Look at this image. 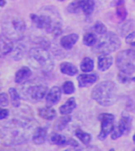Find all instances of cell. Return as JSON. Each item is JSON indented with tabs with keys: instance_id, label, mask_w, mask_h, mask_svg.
I'll return each mask as SVG.
<instances>
[{
	"instance_id": "37",
	"label": "cell",
	"mask_w": 135,
	"mask_h": 151,
	"mask_svg": "<svg viewBox=\"0 0 135 151\" xmlns=\"http://www.w3.org/2000/svg\"><path fill=\"white\" fill-rule=\"evenodd\" d=\"M124 4V0H114L111 4V5H117V6H119V5H122Z\"/></svg>"
},
{
	"instance_id": "5",
	"label": "cell",
	"mask_w": 135,
	"mask_h": 151,
	"mask_svg": "<svg viewBox=\"0 0 135 151\" xmlns=\"http://www.w3.org/2000/svg\"><path fill=\"white\" fill-rule=\"evenodd\" d=\"M27 62L34 69L49 73L53 69V60L47 51V49L42 47H34L27 53Z\"/></svg>"
},
{
	"instance_id": "6",
	"label": "cell",
	"mask_w": 135,
	"mask_h": 151,
	"mask_svg": "<svg viewBox=\"0 0 135 151\" xmlns=\"http://www.w3.org/2000/svg\"><path fill=\"white\" fill-rule=\"evenodd\" d=\"M121 46V42L118 36L111 32H106L102 35L98 43L95 44L93 47V51L95 53H106L110 54L111 52L116 51Z\"/></svg>"
},
{
	"instance_id": "31",
	"label": "cell",
	"mask_w": 135,
	"mask_h": 151,
	"mask_svg": "<svg viewBox=\"0 0 135 151\" xmlns=\"http://www.w3.org/2000/svg\"><path fill=\"white\" fill-rule=\"evenodd\" d=\"M94 31L98 35H103L107 32L106 27L102 22H96L94 26Z\"/></svg>"
},
{
	"instance_id": "10",
	"label": "cell",
	"mask_w": 135,
	"mask_h": 151,
	"mask_svg": "<svg viewBox=\"0 0 135 151\" xmlns=\"http://www.w3.org/2000/svg\"><path fill=\"white\" fill-rule=\"evenodd\" d=\"M61 98V89L57 86L52 87L46 95V103L48 105L51 106L59 102Z\"/></svg>"
},
{
	"instance_id": "14",
	"label": "cell",
	"mask_w": 135,
	"mask_h": 151,
	"mask_svg": "<svg viewBox=\"0 0 135 151\" xmlns=\"http://www.w3.org/2000/svg\"><path fill=\"white\" fill-rule=\"evenodd\" d=\"M132 118L129 117L126 114H123V116L120 119L119 124H118V128L122 134H128L131 130H132Z\"/></svg>"
},
{
	"instance_id": "39",
	"label": "cell",
	"mask_w": 135,
	"mask_h": 151,
	"mask_svg": "<svg viewBox=\"0 0 135 151\" xmlns=\"http://www.w3.org/2000/svg\"><path fill=\"white\" fill-rule=\"evenodd\" d=\"M5 4V0H0V6H4Z\"/></svg>"
},
{
	"instance_id": "43",
	"label": "cell",
	"mask_w": 135,
	"mask_h": 151,
	"mask_svg": "<svg viewBox=\"0 0 135 151\" xmlns=\"http://www.w3.org/2000/svg\"><path fill=\"white\" fill-rule=\"evenodd\" d=\"M59 1H65V0H59Z\"/></svg>"
},
{
	"instance_id": "7",
	"label": "cell",
	"mask_w": 135,
	"mask_h": 151,
	"mask_svg": "<svg viewBox=\"0 0 135 151\" xmlns=\"http://www.w3.org/2000/svg\"><path fill=\"white\" fill-rule=\"evenodd\" d=\"M135 51L134 50H126L117 55L116 64L118 68L130 75L135 72Z\"/></svg>"
},
{
	"instance_id": "16",
	"label": "cell",
	"mask_w": 135,
	"mask_h": 151,
	"mask_svg": "<svg viewBox=\"0 0 135 151\" xmlns=\"http://www.w3.org/2000/svg\"><path fill=\"white\" fill-rule=\"evenodd\" d=\"M47 130L44 127H37L33 134V142L36 145H41L45 142Z\"/></svg>"
},
{
	"instance_id": "27",
	"label": "cell",
	"mask_w": 135,
	"mask_h": 151,
	"mask_svg": "<svg viewBox=\"0 0 135 151\" xmlns=\"http://www.w3.org/2000/svg\"><path fill=\"white\" fill-rule=\"evenodd\" d=\"M75 135L83 144H86V145L89 144L92 140V136L89 134L85 133V132L81 131L80 129H77L75 131Z\"/></svg>"
},
{
	"instance_id": "18",
	"label": "cell",
	"mask_w": 135,
	"mask_h": 151,
	"mask_svg": "<svg viewBox=\"0 0 135 151\" xmlns=\"http://www.w3.org/2000/svg\"><path fill=\"white\" fill-rule=\"evenodd\" d=\"M38 113L40 117H42V119L46 120H51L55 119L56 114H57L56 111L50 106H44L42 108H40L38 110Z\"/></svg>"
},
{
	"instance_id": "41",
	"label": "cell",
	"mask_w": 135,
	"mask_h": 151,
	"mask_svg": "<svg viewBox=\"0 0 135 151\" xmlns=\"http://www.w3.org/2000/svg\"><path fill=\"white\" fill-rule=\"evenodd\" d=\"M133 139H134V143H135V134H134V138H133Z\"/></svg>"
},
{
	"instance_id": "15",
	"label": "cell",
	"mask_w": 135,
	"mask_h": 151,
	"mask_svg": "<svg viewBox=\"0 0 135 151\" xmlns=\"http://www.w3.org/2000/svg\"><path fill=\"white\" fill-rule=\"evenodd\" d=\"M79 39V35L76 34H71L67 35L65 36H63L60 40L61 46L65 50H70L73 47V45L77 42Z\"/></svg>"
},
{
	"instance_id": "26",
	"label": "cell",
	"mask_w": 135,
	"mask_h": 151,
	"mask_svg": "<svg viewBox=\"0 0 135 151\" xmlns=\"http://www.w3.org/2000/svg\"><path fill=\"white\" fill-rule=\"evenodd\" d=\"M94 61L90 58H85L80 63V69L84 73H89L94 69Z\"/></svg>"
},
{
	"instance_id": "21",
	"label": "cell",
	"mask_w": 135,
	"mask_h": 151,
	"mask_svg": "<svg viewBox=\"0 0 135 151\" xmlns=\"http://www.w3.org/2000/svg\"><path fill=\"white\" fill-rule=\"evenodd\" d=\"M60 71L62 73L66 74V75H70V76H73L76 73H78V69L77 67L73 65L72 63L69 62H64L60 65Z\"/></svg>"
},
{
	"instance_id": "13",
	"label": "cell",
	"mask_w": 135,
	"mask_h": 151,
	"mask_svg": "<svg viewBox=\"0 0 135 151\" xmlns=\"http://www.w3.org/2000/svg\"><path fill=\"white\" fill-rule=\"evenodd\" d=\"M113 63V58L111 56L106 53H101L98 57V69L100 71L108 70Z\"/></svg>"
},
{
	"instance_id": "22",
	"label": "cell",
	"mask_w": 135,
	"mask_h": 151,
	"mask_svg": "<svg viewBox=\"0 0 135 151\" xmlns=\"http://www.w3.org/2000/svg\"><path fill=\"white\" fill-rule=\"evenodd\" d=\"M80 10L85 15H90L95 9V0H80Z\"/></svg>"
},
{
	"instance_id": "30",
	"label": "cell",
	"mask_w": 135,
	"mask_h": 151,
	"mask_svg": "<svg viewBox=\"0 0 135 151\" xmlns=\"http://www.w3.org/2000/svg\"><path fill=\"white\" fill-rule=\"evenodd\" d=\"M74 85L72 81H66L64 83L63 85V91L65 94L66 95H70V94H73L74 92Z\"/></svg>"
},
{
	"instance_id": "8",
	"label": "cell",
	"mask_w": 135,
	"mask_h": 151,
	"mask_svg": "<svg viewBox=\"0 0 135 151\" xmlns=\"http://www.w3.org/2000/svg\"><path fill=\"white\" fill-rule=\"evenodd\" d=\"M99 119L101 121V131L98 137L101 141H103L105 140L106 137L113 131L115 118L112 114L103 113L99 116Z\"/></svg>"
},
{
	"instance_id": "9",
	"label": "cell",
	"mask_w": 135,
	"mask_h": 151,
	"mask_svg": "<svg viewBox=\"0 0 135 151\" xmlns=\"http://www.w3.org/2000/svg\"><path fill=\"white\" fill-rule=\"evenodd\" d=\"M30 19L32 20V23L37 28L44 29L47 32H52V29L55 25L52 24V19L49 15L30 14ZM57 24H58V23H57Z\"/></svg>"
},
{
	"instance_id": "32",
	"label": "cell",
	"mask_w": 135,
	"mask_h": 151,
	"mask_svg": "<svg viewBox=\"0 0 135 151\" xmlns=\"http://www.w3.org/2000/svg\"><path fill=\"white\" fill-rule=\"evenodd\" d=\"M117 16L120 19H126V16H127V11L126 9L124 7V6H118V9H117Z\"/></svg>"
},
{
	"instance_id": "19",
	"label": "cell",
	"mask_w": 135,
	"mask_h": 151,
	"mask_svg": "<svg viewBox=\"0 0 135 151\" xmlns=\"http://www.w3.org/2000/svg\"><path fill=\"white\" fill-rule=\"evenodd\" d=\"M77 104L75 102V99L73 97L69 98L61 107H60V113L62 115H69L75 108H76Z\"/></svg>"
},
{
	"instance_id": "17",
	"label": "cell",
	"mask_w": 135,
	"mask_h": 151,
	"mask_svg": "<svg viewBox=\"0 0 135 151\" xmlns=\"http://www.w3.org/2000/svg\"><path fill=\"white\" fill-rule=\"evenodd\" d=\"M32 72L31 70L27 67L24 66L22 68H20L15 74V82L16 83H22L25 82L26 81H27L29 79V77L31 76Z\"/></svg>"
},
{
	"instance_id": "23",
	"label": "cell",
	"mask_w": 135,
	"mask_h": 151,
	"mask_svg": "<svg viewBox=\"0 0 135 151\" xmlns=\"http://www.w3.org/2000/svg\"><path fill=\"white\" fill-rule=\"evenodd\" d=\"M50 142L57 146H64L67 143V140L65 136L58 134H52L50 136Z\"/></svg>"
},
{
	"instance_id": "1",
	"label": "cell",
	"mask_w": 135,
	"mask_h": 151,
	"mask_svg": "<svg viewBox=\"0 0 135 151\" xmlns=\"http://www.w3.org/2000/svg\"><path fill=\"white\" fill-rule=\"evenodd\" d=\"M33 128L34 124L27 118L11 120L1 129V141L6 146L20 145L28 140Z\"/></svg>"
},
{
	"instance_id": "33",
	"label": "cell",
	"mask_w": 135,
	"mask_h": 151,
	"mask_svg": "<svg viewBox=\"0 0 135 151\" xmlns=\"http://www.w3.org/2000/svg\"><path fill=\"white\" fill-rule=\"evenodd\" d=\"M9 102V98L7 96V95L5 93H2L0 94V106L5 107L8 105Z\"/></svg>"
},
{
	"instance_id": "2",
	"label": "cell",
	"mask_w": 135,
	"mask_h": 151,
	"mask_svg": "<svg viewBox=\"0 0 135 151\" xmlns=\"http://www.w3.org/2000/svg\"><path fill=\"white\" fill-rule=\"evenodd\" d=\"M2 30L11 41H19L22 39L26 31V24L19 15L8 12L4 15L2 19Z\"/></svg>"
},
{
	"instance_id": "4",
	"label": "cell",
	"mask_w": 135,
	"mask_h": 151,
	"mask_svg": "<svg viewBox=\"0 0 135 151\" xmlns=\"http://www.w3.org/2000/svg\"><path fill=\"white\" fill-rule=\"evenodd\" d=\"M20 96L30 102H39L43 99L48 93V86L38 80L26 81L19 89Z\"/></svg>"
},
{
	"instance_id": "36",
	"label": "cell",
	"mask_w": 135,
	"mask_h": 151,
	"mask_svg": "<svg viewBox=\"0 0 135 151\" xmlns=\"http://www.w3.org/2000/svg\"><path fill=\"white\" fill-rule=\"evenodd\" d=\"M9 115V111L6 109H2L0 108V119H4L8 117Z\"/></svg>"
},
{
	"instance_id": "28",
	"label": "cell",
	"mask_w": 135,
	"mask_h": 151,
	"mask_svg": "<svg viewBox=\"0 0 135 151\" xmlns=\"http://www.w3.org/2000/svg\"><path fill=\"white\" fill-rule=\"evenodd\" d=\"M83 42L87 46H94L97 42V38L93 33H87L83 37Z\"/></svg>"
},
{
	"instance_id": "24",
	"label": "cell",
	"mask_w": 135,
	"mask_h": 151,
	"mask_svg": "<svg viewBox=\"0 0 135 151\" xmlns=\"http://www.w3.org/2000/svg\"><path fill=\"white\" fill-rule=\"evenodd\" d=\"M9 95H10V97H11V104L14 107H19L20 105V95L19 93L17 91L16 88H11L9 89Z\"/></svg>"
},
{
	"instance_id": "35",
	"label": "cell",
	"mask_w": 135,
	"mask_h": 151,
	"mask_svg": "<svg viewBox=\"0 0 135 151\" xmlns=\"http://www.w3.org/2000/svg\"><path fill=\"white\" fill-rule=\"evenodd\" d=\"M118 78L119 81L122 82V83H127L130 81V79L128 78V74H126V73H125L123 72H121V73H118Z\"/></svg>"
},
{
	"instance_id": "20",
	"label": "cell",
	"mask_w": 135,
	"mask_h": 151,
	"mask_svg": "<svg viewBox=\"0 0 135 151\" xmlns=\"http://www.w3.org/2000/svg\"><path fill=\"white\" fill-rule=\"evenodd\" d=\"M13 53L12 58L14 60H20L24 58V56L27 53V47L23 42H19L15 47H13Z\"/></svg>"
},
{
	"instance_id": "11",
	"label": "cell",
	"mask_w": 135,
	"mask_h": 151,
	"mask_svg": "<svg viewBox=\"0 0 135 151\" xmlns=\"http://www.w3.org/2000/svg\"><path fill=\"white\" fill-rule=\"evenodd\" d=\"M99 79V76L96 73H90V74H81L78 77V82L80 88H86L91 86L92 84L96 83Z\"/></svg>"
},
{
	"instance_id": "3",
	"label": "cell",
	"mask_w": 135,
	"mask_h": 151,
	"mask_svg": "<svg viewBox=\"0 0 135 151\" xmlns=\"http://www.w3.org/2000/svg\"><path fill=\"white\" fill-rule=\"evenodd\" d=\"M118 88L112 81H103L97 84L92 91V98L100 105L108 107L113 105L118 98Z\"/></svg>"
},
{
	"instance_id": "40",
	"label": "cell",
	"mask_w": 135,
	"mask_h": 151,
	"mask_svg": "<svg viewBox=\"0 0 135 151\" xmlns=\"http://www.w3.org/2000/svg\"><path fill=\"white\" fill-rule=\"evenodd\" d=\"M131 45H132V47H133V48H134V50H135V42H132Z\"/></svg>"
},
{
	"instance_id": "29",
	"label": "cell",
	"mask_w": 135,
	"mask_h": 151,
	"mask_svg": "<svg viewBox=\"0 0 135 151\" xmlns=\"http://www.w3.org/2000/svg\"><path fill=\"white\" fill-rule=\"evenodd\" d=\"M80 10V0H74L68 6H67V11L69 12L73 13H77Z\"/></svg>"
},
{
	"instance_id": "38",
	"label": "cell",
	"mask_w": 135,
	"mask_h": 151,
	"mask_svg": "<svg viewBox=\"0 0 135 151\" xmlns=\"http://www.w3.org/2000/svg\"><path fill=\"white\" fill-rule=\"evenodd\" d=\"M134 36H135V31L134 32H133V33H131V34L127 36V38H126V42H130L134 38Z\"/></svg>"
},
{
	"instance_id": "42",
	"label": "cell",
	"mask_w": 135,
	"mask_h": 151,
	"mask_svg": "<svg viewBox=\"0 0 135 151\" xmlns=\"http://www.w3.org/2000/svg\"><path fill=\"white\" fill-rule=\"evenodd\" d=\"M133 81H134V82H135V77H134V79H133Z\"/></svg>"
},
{
	"instance_id": "25",
	"label": "cell",
	"mask_w": 135,
	"mask_h": 151,
	"mask_svg": "<svg viewBox=\"0 0 135 151\" xmlns=\"http://www.w3.org/2000/svg\"><path fill=\"white\" fill-rule=\"evenodd\" d=\"M71 121V116H64L61 117L57 119V121L55 124V129L57 131H62L64 130L66 126L68 125V123Z\"/></svg>"
},
{
	"instance_id": "34",
	"label": "cell",
	"mask_w": 135,
	"mask_h": 151,
	"mask_svg": "<svg viewBox=\"0 0 135 151\" xmlns=\"http://www.w3.org/2000/svg\"><path fill=\"white\" fill-rule=\"evenodd\" d=\"M121 135H122V133L120 132L118 127V126H117V127H114V129H113V131L111 132V138H112L113 140H117V139H118Z\"/></svg>"
},
{
	"instance_id": "12",
	"label": "cell",
	"mask_w": 135,
	"mask_h": 151,
	"mask_svg": "<svg viewBox=\"0 0 135 151\" xmlns=\"http://www.w3.org/2000/svg\"><path fill=\"white\" fill-rule=\"evenodd\" d=\"M13 50V44L10 38H8L5 35H0V55L5 56L8 53L11 52Z\"/></svg>"
}]
</instances>
